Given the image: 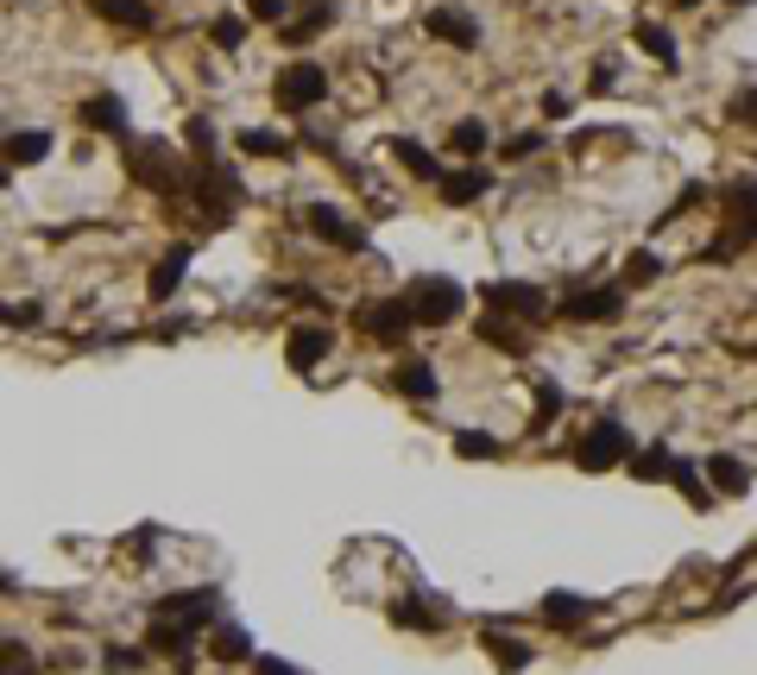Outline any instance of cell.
Listing matches in <instances>:
<instances>
[{
	"mask_svg": "<svg viewBox=\"0 0 757 675\" xmlns=\"http://www.w3.org/2000/svg\"><path fill=\"white\" fill-rule=\"evenodd\" d=\"M183 202H196L202 227H222L227 215L247 202V183H240V171H234V165H222V158H202V165H190Z\"/></svg>",
	"mask_w": 757,
	"mask_h": 675,
	"instance_id": "6da1fadb",
	"label": "cell"
},
{
	"mask_svg": "<svg viewBox=\"0 0 757 675\" xmlns=\"http://www.w3.org/2000/svg\"><path fill=\"white\" fill-rule=\"evenodd\" d=\"M126 171H133V183L151 190V196H183L190 158H183L171 139H126Z\"/></svg>",
	"mask_w": 757,
	"mask_h": 675,
	"instance_id": "7a4b0ae2",
	"label": "cell"
},
{
	"mask_svg": "<svg viewBox=\"0 0 757 675\" xmlns=\"http://www.w3.org/2000/svg\"><path fill=\"white\" fill-rule=\"evenodd\" d=\"M631 454H637V436H631L625 417H594L575 442V468L580 474H612V468H625Z\"/></svg>",
	"mask_w": 757,
	"mask_h": 675,
	"instance_id": "3957f363",
	"label": "cell"
},
{
	"mask_svg": "<svg viewBox=\"0 0 757 675\" xmlns=\"http://www.w3.org/2000/svg\"><path fill=\"white\" fill-rule=\"evenodd\" d=\"M404 303H410L417 328H449V323L467 316V284H454L449 272H423L410 291H404Z\"/></svg>",
	"mask_w": 757,
	"mask_h": 675,
	"instance_id": "277c9868",
	"label": "cell"
},
{
	"mask_svg": "<svg viewBox=\"0 0 757 675\" xmlns=\"http://www.w3.org/2000/svg\"><path fill=\"white\" fill-rule=\"evenodd\" d=\"M479 310L486 316H505V323L518 328H536L555 316V303L536 291V284H524V278H493V284H479Z\"/></svg>",
	"mask_w": 757,
	"mask_h": 675,
	"instance_id": "5b68a950",
	"label": "cell"
},
{
	"mask_svg": "<svg viewBox=\"0 0 757 675\" xmlns=\"http://www.w3.org/2000/svg\"><path fill=\"white\" fill-rule=\"evenodd\" d=\"M353 328H360L366 341H378V348H404V341L417 335V316H410L404 297H366L353 310Z\"/></svg>",
	"mask_w": 757,
	"mask_h": 675,
	"instance_id": "8992f818",
	"label": "cell"
},
{
	"mask_svg": "<svg viewBox=\"0 0 757 675\" xmlns=\"http://www.w3.org/2000/svg\"><path fill=\"white\" fill-rule=\"evenodd\" d=\"M272 101L284 108V114H309V108H323L328 101V70L323 64H309V57L284 64V70L272 76Z\"/></svg>",
	"mask_w": 757,
	"mask_h": 675,
	"instance_id": "52a82bcc",
	"label": "cell"
},
{
	"mask_svg": "<svg viewBox=\"0 0 757 675\" xmlns=\"http://www.w3.org/2000/svg\"><path fill=\"white\" fill-rule=\"evenodd\" d=\"M303 227H309L323 247H335V252H366L373 247L366 222H353L348 209H335V202H309V209H303Z\"/></svg>",
	"mask_w": 757,
	"mask_h": 675,
	"instance_id": "ba28073f",
	"label": "cell"
},
{
	"mask_svg": "<svg viewBox=\"0 0 757 675\" xmlns=\"http://www.w3.org/2000/svg\"><path fill=\"white\" fill-rule=\"evenodd\" d=\"M625 316V284H587L555 303V323H619Z\"/></svg>",
	"mask_w": 757,
	"mask_h": 675,
	"instance_id": "9c48e42d",
	"label": "cell"
},
{
	"mask_svg": "<svg viewBox=\"0 0 757 675\" xmlns=\"http://www.w3.org/2000/svg\"><path fill=\"white\" fill-rule=\"evenodd\" d=\"M328 353H335V328L328 323H297L284 335V367H291V373H316Z\"/></svg>",
	"mask_w": 757,
	"mask_h": 675,
	"instance_id": "30bf717a",
	"label": "cell"
},
{
	"mask_svg": "<svg viewBox=\"0 0 757 675\" xmlns=\"http://www.w3.org/2000/svg\"><path fill=\"white\" fill-rule=\"evenodd\" d=\"M493 183H499V177L486 171V165H454V171L436 177V202H449V209H474L479 196H493Z\"/></svg>",
	"mask_w": 757,
	"mask_h": 675,
	"instance_id": "8fae6325",
	"label": "cell"
},
{
	"mask_svg": "<svg viewBox=\"0 0 757 675\" xmlns=\"http://www.w3.org/2000/svg\"><path fill=\"white\" fill-rule=\"evenodd\" d=\"M76 121L89 126V133H114V139H133V114H126V95H114V89H101V95H89L82 108H76Z\"/></svg>",
	"mask_w": 757,
	"mask_h": 675,
	"instance_id": "7c38bea8",
	"label": "cell"
},
{
	"mask_svg": "<svg viewBox=\"0 0 757 675\" xmlns=\"http://www.w3.org/2000/svg\"><path fill=\"white\" fill-rule=\"evenodd\" d=\"M423 32L429 38H442L449 50H479V20L467 13V7H429Z\"/></svg>",
	"mask_w": 757,
	"mask_h": 675,
	"instance_id": "4fadbf2b",
	"label": "cell"
},
{
	"mask_svg": "<svg viewBox=\"0 0 757 675\" xmlns=\"http://www.w3.org/2000/svg\"><path fill=\"white\" fill-rule=\"evenodd\" d=\"M701 474H707V486H713V499H745V493H752V468H745L738 454H707Z\"/></svg>",
	"mask_w": 757,
	"mask_h": 675,
	"instance_id": "5bb4252c",
	"label": "cell"
},
{
	"mask_svg": "<svg viewBox=\"0 0 757 675\" xmlns=\"http://www.w3.org/2000/svg\"><path fill=\"white\" fill-rule=\"evenodd\" d=\"M392 392L410 404H436L442 398V379H436L429 360H398V367H392Z\"/></svg>",
	"mask_w": 757,
	"mask_h": 675,
	"instance_id": "9a60e30c",
	"label": "cell"
},
{
	"mask_svg": "<svg viewBox=\"0 0 757 675\" xmlns=\"http://www.w3.org/2000/svg\"><path fill=\"white\" fill-rule=\"evenodd\" d=\"M442 619H449V606L429 600L423 587H417V594H404V600H392V626H398V631H442Z\"/></svg>",
	"mask_w": 757,
	"mask_h": 675,
	"instance_id": "2e32d148",
	"label": "cell"
},
{
	"mask_svg": "<svg viewBox=\"0 0 757 675\" xmlns=\"http://www.w3.org/2000/svg\"><path fill=\"white\" fill-rule=\"evenodd\" d=\"M335 20H341V0H309L291 25H278V38H284V45H309V38H323Z\"/></svg>",
	"mask_w": 757,
	"mask_h": 675,
	"instance_id": "e0dca14e",
	"label": "cell"
},
{
	"mask_svg": "<svg viewBox=\"0 0 757 675\" xmlns=\"http://www.w3.org/2000/svg\"><path fill=\"white\" fill-rule=\"evenodd\" d=\"M449 151L461 158V165H479V158L493 151V126L479 121V114H461V121L449 126Z\"/></svg>",
	"mask_w": 757,
	"mask_h": 675,
	"instance_id": "ac0fdd59",
	"label": "cell"
},
{
	"mask_svg": "<svg viewBox=\"0 0 757 675\" xmlns=\"http://www.w3.org/2000/svg\"><path fill=\"white\" fill-rule=\"evenodd\" d=\"M38 158H50V133H45V126H20V133H7V139H0V165H7V171L38 165Z\"/></svg>",
	"mask_w": 757,
	"mask_h": 675,
	"instance_id": "d6986e66",
	"label": "cell"
},
{
	"mask_svg": "<svg viewBox=\"0 0 757 675\" xmlns=\"http://www.w3.org/2000/svg\"><path fill=\"white\" fill-rule=\"evenodd\" d=\"M631 45L644 50V57H656L663 70H676V64H681V45H676V32H669V25H663V20H637V25H631Z\"/></svg>",
	"mask_w": 757,
	"mask_h": 675,
	"instance_id": "ffe728a7",
	"label": "cell"
},
{
	"mask_svg": "<svg viewBox=\"0 0 757 675\" xmlns=\"http://www.w3.org/2000/svg\"><path fill=\"white\" fill-rule=\"evenodd\" d=\"M89 13H101V20L121 25V32H151V25H158V7H151V0H89Z\"/></svg>",
	"mask_w": 757,
	"mask_h": 675,
	"instance_id": "44dd1931",
	"label": "cell"
},
{
	"mask_svg": "<svg viewBox=\"0 0 757 675\" xmlns=\"http://www.w3.org/2000/svg\"><path fill=\"white\" fill-rule=\"evenodd\" d=\"M183 272H190V247L177 240V247L165 252L158 266H151V278H146V297H151V303H171V297H177V284H183Z\"/></svg>",
	"mask_w": 757,
	"mask_h": 675,
	"instance_id": "7402d4cb",
	"label": "cell"
},
{
	"mask_svg": "<svg viewBox=\"0 0 757 675\" xmlns=\"http://www.w3.org/2000/svg\"><path fill=\"white\" fill-rule=\"evenodd\" d=\"M208 656L215 663H252V638H247V626H234V619H215L208 626Z\"/></svg>",
	"mask_w": 757,
	"mask_h": 675,
	"instance_id": "603a6c76",
	"label": "cell"
},
{
	"mask_svg": "<svg viewBox=\"0 0 757 675\" xmlns=\"http://www.w3.org/2000/svg\"><path fill=\"white\" fill-rule=\"evenodd\" d=\"M543 626H555V631H575L580 619H594V600H580V594H568V587H555V594H543Z\"/></svg>",
	"mask_w": 757,
	"mask_h": 675,
	"instance_id": "cb8c5ba5",
	"label": "cell"
},
{
	"mask_svg": "<svg viewBox=\"0 0 757 675\" xmlns=\"http://www.w3.org/2000/svg\"><path fill=\"white\" fill-rule=\"evenodd\" d=\"M669 486H676L681 499L694 505H713V486H707V474H701V461H688V454H676V468H669Z\"/></svg>",
	"mask_w": 757,
	"mask_h": 675,
	"instance_id": "d4e9b609",
	"label": "cell"
},
{
	"mask_svg": "<svg viewBox=\"0 0 757 675\" xmlns=\"http://www.w3.org/2000/svg\"><path fill=\"white\" fill-rule=\"evenodd\" d=\"M474 335L486 341V348H499V353H524V348H530V328L505 323V316H479V323H474Z\"/></svg>",
	"mask_w": 757,
	"mask_h": 675,
	"instance_id": "484cf974",
	"label": "cell"
},
{
	"mask_svg": "<svg viewBox=\"0 0 757 675\" xmlns=\"http://www.w3.org/2000/svg\"><path fill=\"white\" fill-rule=\"evenodd\" d=\"M625 468H631V480L656 486V480H669V468H676V449H669V442H651V449H637V454H631Z\"/></svg>",
	"mask_w": 757,
	"mask_h": 675,
	"instance_id": "4316f807",
	"label": "cell"
},
{
	"mask_svg": "<svg viewBox=\"0 0 757 675\" xmlns=\"http://www.w3.org/2000/svg\"><path fill=\"white\" fill-rule=\"evenodd\" d=\"M656 278H663V259H656L651 247L625 252V266H619V284H625V291H651Z\"/></svg>",
	"mask_w": 757,
	"mask_h": 675,
	"instance_id": "83f0119b",
	"label": "cell"
},
{
	"mask_svg": "<svg viewBox=\"0 0 757 675\" xmlns=\"http://www.w3.org/2000/svg\"><path fill=\"white\" fill-rule=\"evenodd\" d=\"M392 158H398L410 177H423V183H436V177H442V158H436L429 146H417V139H392Z\"/></svg>",
	"mask_w": 757,
	"mask_h": 675,
	"instance_id": "f1b7e54d",
	"label": "cell"
},
{
	"mask_svg": "<svg viewBox=\"0 0 757 675\" xmlns=\"http://www.w3.org/2000/svg\"><path fill=\"white\" fill-rule=\"evenodd\" d=\"M479 644H486V651H493V663H499V675H518L530 663V644H511V638H505L499 626H486L479 631Z\"/></svg>",
	"mask_w": 757,
	"mask_h": 675,
	"instance_id": "f546056e",
	"label": "cell"
},
{
	"mask_svg": "<svg viewBox=\"0 0 757 675\" xmlns=\"http://www.w3.org/2000/svg\"><path fill=\"white\" fill-rule=\"evenodd\" d=\"M183 146H190V165H202V158H222V133H215V121L190 114V121H183Z\"/></svg>",
	"mask_w": 757,
	"mask_h": 675,
	"instance_id": "4dcf8cb0",
	"label": "cell"
},
{
	"mask_svg": "<svg viewBox=\"0 0 757 675\" xmlns=\"http://www.w3.org/2000/svg\"><path fill=\"white\" fill-rule=\"evenodd\" d=\"M240 151H252V158H297V146L284 133H265V126H240Z\"/></svg>",
	"mask_w": 757,
	"mask_h": 675,
	"instance_id": "1f68e13d",
	"label": "cell"
},
{
	"mask_svg": "<svg viewBox=\"0 0 757 675\" xmlns=\"http://www.w3.org/2000/svg\"><path fill=\"white\" fill-rule=\"evenodd\" d=\"M454 454L461 461H499V436L493 429H454Z\"/></svg>",
	"mask_w": 757,
	"mask_h": 675,
	"instance_id": "d6a6232c",
	"label": "cell"
},
{
	"mask_svg": "<svg viewBox=\"0 0 757 675\" xmlns=\"http://www.w3.org/2000/svg\"><path fill=\"white\" fill-rule=\"evenodd\" d=\"M530 385H536V417H530V429H550L555 417H562V404H568V398H562V385H555V379H543V373L530 379Z\"/></svg>",
	"mask_w": 757,
	"mask_h": 675,
	"instance_id": "836d02e7",
	"label": "cell"
},
{
	"mask_svg": "<svg viewBox=\"0 0 757 675\" xmlns=\"http://www.w3.org/2000/svg\"><path fill=\"white\" fill-rule=\"evenodd\" d=\"M208 45L215 50H240L247 45V20H240V13H215V20H208Z\"/></svg>",
	"mask_w": 757,
	"mask_h": 675,
	"instance_id": "e575fe53",
	"label": "cell"
},
{
	"mask_svg": "<svg viewBox=\"0 0 757 675\" xmlns=\"http://www.w3.org/2000/svg\"><path fill=\"white\" fill-rule=\"evenodd\" d=\"M0 323H7V328H38V323H45V303H38V297L0 303Z\"/></svg>",
	"mask_w": 757,
	"mask_h": 675,
	"instance_id": "d590c367",
	"label": "cell"
},
{
	"mask_svg": "<svg viewBox=\"0 0 757 675\" xmlns=\"http://www.w3.org/2000/svg\"><path fill=\"white\" fill-rule=\"evenodd\" d=\"M726 121H732V126H752V133H757V89H732Z\"/></svg>",
	"mask_w": 757,
	"mask_h": 675,
	"instance_id": "8d00e7d4",
	"label": "cell"
},
{
	"mask_svg": "<svg viewBox=\"0 0 757 675\" xmlns=\"http://www.w3.org/2000/svg\"><path fill=\"white\" fill-rule=\"evenodd\" d=\"M0 675H38V656L25 644H0Z\"/></svg>",
	"mask_w": 757,
	"mask_h": 675,
	"instance_id": "74e56055",
	"label": "cell"
},
{
	"mask_svg": "<svg viewBox=\"0 0 757 675\" xmlns=\"http://www.w3.org/2000/svg\"><path fill=\"white\" fill-rule=\"evenodd\" d=\"M114 675H126V670H146V651H133V644H108V656H101Z\"/></svg>",
	"mask_w": 757,
	"mask_h": 675,
	"instance_id": "f35d334b",
	"label": "cell"
},
{
	"mask_svg": "<svg viewBox=\"0 0 757 675\" xmlns=\"http://www.w3.org/2000/svg\"><path fill=\"white\" fill-rule=\"evenodd\" d=\"M536 151H543V133H536V126H530V133H511V139H505V158H536Z\"/></svg>",
	"mask_w": 757,
	"mask_h": 675,
	"instance_id": "ab89813d",
	"label": "cell"
},
{
	"mask_svg": "<svg viewBox=\"0 0 757 675\" xmlns=\"http://www.w3.org/2000/svg\"><path fill=\"white\" fill-rule=\"evenodd\" d=\"M247 13H252L259 25H278L284 13H291V0H247Z\"/></svg>",
	"mask_w": 757,
	"mask_h": 675,
	"instance_id": "60d3db41",
	"label": "cell"
},
{
	"mask_svg": "<svg viewBox=\"0 0 757 675\" xmlns=\"http://www.w3.org/2000/svg\"><path fill=\"white\" fill-rule=\"evenodd\" d=\"M587 89H594V95L619 89V64H612V57H600V64H594V82H587Z\"/></svg>",
	"mask_w": 757,
	"mask_h": 675,
	"instance_id": "b9f144b4",
	"label": "cell"
},
{
	"mask_svg": "<svg viewBox=\"0 0 757 675\" xmlns=\"http://www.w3.org/2000/svg\"><path fill=\"white\" fill-rule=\"evenodd\" d=\"M568 108H575V101L562 95V89H550V95H543V114H550V121H568Z\"/></svg>",
	"mask_w": 757,
	"mask_h": 675,
	"instance_id": "7bdbcfd3",
	"label": "cell"
},
{
	"mask_svg": "<svg viewBox=\"0 0 757 675\" xmlns=\"http://www.w3.org/2000/svg\"><path fill=\"white\" fill-rule=\"evenodd\" d=\"M252 670L259 675H303L297 663H278V656H252Z\"/></svg>",
	"mask_w": 757,
	"mask_h": 675,
	"instance_id": "ee69618b",
	"label": "cell"
},
{
	"mask_svg": "<svg viewBox=\"0 0 757 675\" xmlns=\"http://www.w3.org/2000/svg\"><path fill=\"white\" fill-rule=\"evenodd\" d=\"M726 7H752V0H726Z\"/></svg>",
	"mask_w": 757,
	"mask_h": 675,
	"instance_id": "f6af8a7d",
	"label": "cell"
},
{
	"mask_svg": "<svg viewBox=\"0 0 757 675\" xmlns=\"http://www.w3.org/2000/svg\"><path fill=\"white\" fill-rule=\"evenodd\" d=\"M681 7H701V0H681Z\"/></svg>",
	"mask_w": 757,
	"mask_h": 675,
	"instance_id": "bcb514c9",
	"label": "cell"
},
{
	"mask_svg": "<svg viewBox=\"0 0 757 675\" xmlns=\"http://www.w3.org/2000/svg\"><path fill=\"white\" fill-rule=\"evenodd\" d=\"M0 183H7V165H0Z\"/></svg>",
	"mask_w": 757,
	"mask_h": 675,
	"instance_id": "7dc6e473",
	"label": "cell"
}]
</instances>
